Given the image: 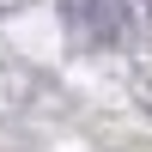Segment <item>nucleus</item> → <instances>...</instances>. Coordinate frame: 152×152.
<instances>
[{"mask_svg": "<svg viewBox=\"0 0 152 152\" xmlns=\"http://www.w3.org/2000/svg\"><path fill=\"white\" fill-rule=\"evenodd\" d=\"M61 18L85 43H122L128 37V0H61Z\"/></svg>", "mask_w": 152, "mask_h": 152, "instance_id": "obj_1", "label": "nucleus"}]
</instances>
